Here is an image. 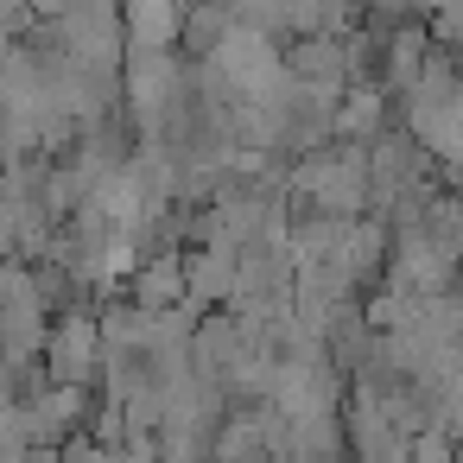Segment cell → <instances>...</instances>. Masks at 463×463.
Masks as SVG:
<instances>
[{
	"label": "cell",
	"mask_w": 463,
	"mask_h": 463,
	"mask_svg": "<svg viewBox=\"0 0 463 463\" xmlns=\"http://www.w3.org/2000/svg\"><path fill=\"white\" fill-rule=\"evenodd\" d=\"M336 128H343V134H374V128H381V102H374V96H355L349 115H336Z\"/></svg>",
	"instance_id": "obj_3"
},
{
	"label": "cell",
	"mask_w": 463,
	"mask_h": 463,
	"mask_svg": "<svg viewBox=\"0 0 463 463\" xmlns=\"http://www.w3.org/2000/svg\"><path fill=\"white\" fill-rule=\"evenodd\" d=\"M412 463H457V450H450V438H444V431H419Z\"/></svg>",
	"instance_id": "obj_4"
},
{
	"label": "cell",
	"mask_w": 463,
	"mask_h": 463,
	"mask_svg": "<svg viewBox=\"0 0 463 463\" xmlns=\"http://www.w3.org/2000/svg\"><path fill=\"white\" fill-rule=\"evenodd\" d=\"M134 292H140V311L153 317L159 305H172V298L184 292V267H178V260H153V267L140 273V286H134Z\"/></svg>",
	"instance_id": "obj_2"
},
{
	"label": "cell",
	"mask_w": 463,
	"mask_h": 463,
	"mask_svg": "<svg viewBox=\"0 0 463 463\" xmlns=\"http://www.w3.org/2000/svg\"><path fill=\"white\" fill-rule=\"evenodd\" d=\"M96 324H83V317H71L64 330H58V343H52V355H58V374L64 381H90V368H96Z\"/></svg>",
	"instance_id": "obj_1"
}]
</instances>
